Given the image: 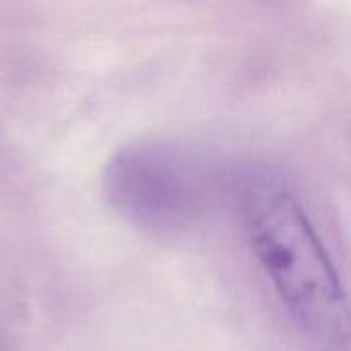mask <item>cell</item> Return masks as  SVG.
Instances as JSON below:
<instances>
[{"label": "cell", "instance_id": "cell-1", "mask_svg": "<svg viewBox=\"0 0 351 351\" xmlns=\"http://www.w3.org/2000/svg\"><path fill=\"white\" fill-rule=\"evenodd\" d=\"M247 232L284 306L315 351H351V304L294 195L269 175L243 187Z\"/></svg>", "mask_w": 351, "mask_h": 351}, {"label": "cell", "instance_id": "cell-2", "mask_svg": "<svg viewBox=\"0 0 351 351\" xmlns=\"http://www.w3.org/2000/svg\"><path fill=\"white\" fill-rule=\"evenodd\" d=\"M103 187L109 206L125 222L156 237H177L199 226L212 212L220 171L197 148L144 140L111 158Z\"/></svg>", "mask_w": 351, "mask_h": 351}]
</instances>
